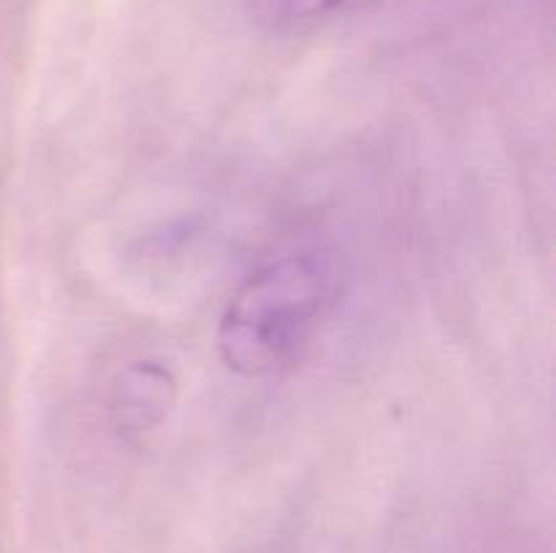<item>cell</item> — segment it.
Wrapping results in <instances>:
<instances>
[{
  "label": "cell",
  "mask_w": 556,
  "mask_h": 553,
  "mask_svg": "<svg viewBox=\"0 0 556 553\" xmlns=\"http://www.w3.org/2000/svg\"><path fill=\"white\" fill-rule=\"evenodd\" d=\"M362 0H250V9L271 27H302L334 16Z\"/></svg>",
  "instance_id": "3957f363"
},
{
  "label": "cell",
  "mask_w": 556,
  "mask_h": 553,
  "mask_svg": "<svg viewBox=\"0 0 556 553\" xmlns=\"http://www.w3.org/2000/svg\"><path fill=\"white\" fill-rule=\"evenodd\" d=\"M331 304V274L313 255H280L237 287L223 309L217 350L242 377L299 361Z\"/></svg>",
  "instance_id": "6da1fadb"
},
{
  "label": "cell",
  "mask_w": 556,
  "mask_h": 553,
  "mask_svg": "<svg viewBox=\"0 0 556 553\" xmlns=\"http://www.w3.org/2000/svg\"><path fill=\"white\" fill-rule=\"evenodd\" d=\"M174 390L177 383L166 366L155 361L130 363L114 385L112 412L117 428L125 434L152 432L172 410Z\"/></svg>",
  "instance_id": "7a4b0ae2"
}]
</instances>
